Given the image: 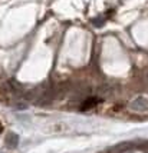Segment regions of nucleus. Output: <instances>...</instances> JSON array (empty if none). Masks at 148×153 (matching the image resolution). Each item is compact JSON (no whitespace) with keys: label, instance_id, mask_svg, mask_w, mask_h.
Returning a JSON list of instances; mask_svg holds the SVG:
<instances>
[{"label":"nucleus","instance_id":"1","mask_svg":"<svg viewBox=\"0 0 148 153\" xmlns=\"http://www.w3.org/2000/svg\"><path fill=\"white\" fill-rule=\"evenodd\" d=\"M129 109H131V110H134V112H140V113L147 112L148 110V99L147 97H142V96L137 97V99H134L132 102H131Z\"/></svg>","mask_w":148,"mask_h":153},{"label":"nucleus","instance_id":"2","mask_svg":"<svg viewBox=\"0 0 148 153\" xmlns=\"http://www.w3.org/2000/svg\"><path fill=\"white\" fill-rule=\"evenodd\" d=\"M5 142H6V146L9 149H14V147L17 146V143H19V136L13 132H9L6 134V137H5Z\"/></svg>","mask_w":148,"mask_h":153},{"label":"nucleus","instance_id":"3","mask_svg":"<svg viewBox=\"0 0 148 153\" xmlns=\"http://www.w3.org/2000/svg\"><path fill=\"white\" fill-rule=\"evenodd\" d=\"M96 103H98V100H96V99H88L86 102L82 105V109H85V110H86V109H91V107L95 106Z\"/></svg>","mask_w":148,"mask_h":153}]
</instances>
